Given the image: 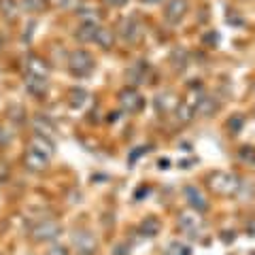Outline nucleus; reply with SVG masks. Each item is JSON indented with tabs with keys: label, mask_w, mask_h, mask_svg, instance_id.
<instances>
[{
	"label": "nucleus",
	"mask_w": 255,
	"mask_h": 255,
	"mask_svg": "<svg viewBox=\"0 0 255 255\" xmlns=\"http://www.w3.org/2000/svg\"><path fill=\"white\" fill-rule=\"evenodd\" d=\"M68 68L73 70L75 75L81 77V75H87L94 68V60L87 51H73L68 58Z\"/></svg>",
	"instance_id": "1"
},
{
	"label": "nucleus",
	"mask_w": 255,
	"mask_h": 255,
	"mask_svg": "<svg viewBox=\"0 0 255 255\" xmlns=\"http://www.w3.org/2000/svg\"><path fill=\"white\" fill-rule=\"evenodd\" d=\"M211 187L215 191H221V194H234L238 189V179L230 177V174H215L211 179Z\"/></svg>",
	"instance_id": "2"
},
{
	"label": "nucleus",
	"mask_w": 255,
	"mask_h": 255,
	"mask_svg": "<svg viewBox=\"0 0 255 255\" xmlns=\"http://www.w3.org/2000/svg\"><path fill=\"white\" fill-rule=\"evenodd\" d=\"M119 105L124 107V111H140L142 109V96L136 92V90H124L119 94Z\"/></svg>",
	"instance_id": "3"
},
{
	"label": "nucleus",
	"mask_w": 255,
	"mask_h": 255,
	"mask_svg": "<svg viewBox=\"0 0 255 255\" xmlns=\"http://www.w3.org/2000/svg\"><path fill=\"white\" fill-rule=\"evenodd\" d=\"M58 234H60V230L51 221L41 223V226L34 228V238H36V241H51V238H55Z\"/></svg>",
	"instance_id": "4"
},
{
	"label": "nucleus",
	"mask_w": 255,
	"mask_h": 255,
	"mask_svg": "<svg viewBox=\"0 0 255 255\" xmlns=\"http://www.w3.org/2000/svg\"><path fill=\"white\" fill-rule=\"evenodd\" d=\"M185 198H187V202L194 206V209H198V211L206 209V200H204V196L200 194V189L198 187H194V185L185 187Z\"/></svg>",
	"instance_id": "5"
},
{
	"label": "nucleus",
	"mask_w": 255,
	"mask_h": 255,
	"mask_svg": "<svg viewBox=\"0 0 255 255\" xmlns=\"http://www.w3.org/2000/svg\"><path fill=\"white\" fill-rule=\"evenodd\" d=\"M28 77L47 79V68H45V64L38 60V58H30L28 60Z\"/></svg>",
	"instance_id": "6"
},
{
	"label": "nucleus",
	"mask_w": 255,
	"mask_h": 255,
	"mask_svg": "<svg viewBox=\"0 0 255 255\" xmlns=\"http://www.w3.org/2000/svg\"><path fill=\"white\" fill-rule=\"evenodd\" d=\"M47 157H49V155H45V153H41V151H34V149H32L26 159H28V166H30V168L41 170V168H45V166H47Z\"/></svg>",
	"instance_id": "7"
},
{
	"label": "nucleus",
	"mask_w": 255,
	"mask_h": 255,
	"mask_svg": "<svg viewBox=\"0 0 255 255\" xmlns=\"http://www.w3.org/2000/svg\"><path fill=\"white\" fill-rule=\"evenodd\" d=\"M185 9H187V2H185V0H172L170 6H168V17H170V21L181 19L183 13H185Z\"/></svg>",
	"instance_id": "8"
},
{
	"label": "nucleus",
	"mask_w": 255,
	"mask_h": 255,
	"mask_svg": "<svg viewBox=\"0 0 255 255\" xmlns=\"http://www.w3.org/2000/svg\"><path fill=\"white\" fill-rule=\"evenodd\" d=\"M164 255H191V249L187 245H181V243H172L166 247V253Z\"/></svg>",
	"instance_id": "9"
},
{
	"label": "nucleus",
	"mask_w": 255,
	"mask_h": 255,
	"mask_svg": "<svg viewBox=\"0 0 255 255\" xmlns=\"http://www.w3.org/2000/svg\"><path fill=\"white\" fill-rule=\"evenodd\" d=\"M96 32H98V28H96L94 23H85V26L79 30V38H81V41H92L96 36Z\"/></svg>",
	"instance_id": "10"
},
{
	"label": "nucleus",
	"mask_w": 255,
	"mask_h": 255,
	"mask_svg": "<svg viewBox=\"0 0 255 255\" xmlns=\"http://www.w3.org/2000/svg\"><path fill=\"white\" fill-rule=\"evenodd\" d=\"M157 228H159V223H157L155 219H147V221L140 226V232L145 234V236H153V234H157Z\"/></svg>",
	"instance_id": "11"
},
{
	"label": "nucleus",
	"mask_w": 255,
	"mask_h": 255,
	"mask_svg": "<svg viewBox=\"0 0 255 255\" xmlns=\"http://www.w3.org/2000/svg\"><path fill=\"white\" fill-rule=\"evenodd\" d=\"M85 100H87V92H83V90H75L70 94V105L73 107H81V102H85Z\"/></svg>",
	"instance_id": "12"
},
{
	"label": "nucleus",
	"mask_w": 255,
	"mask_h": 255,
	"mask_svg": "<svg viewBox=\"0 0 255 255\" xmlns=\"http://www.w3.org/2000/svg\"><path fill=\"white\" fill-rule=\"evenodd\" d=\"M49 255H68V249L66 247H60V245H55L49 249Z\"/></svg>",
	"instance_id": "13"
},
{
	"label": "nucleus",
	"mask_w": 255,
	"mask_h": 255,
	"mask_svg": "<svg viewBox=\"0 0 255 255\" xmlns=\"http://www.w3.org/2000/svg\"><path fill=\"white\" fill-rule=\"evenodd\" d=\"M113 2H119V4H124V2H126V0H113Z\"/></svg>",
	"instance_id": "14"
}]
</instances>
